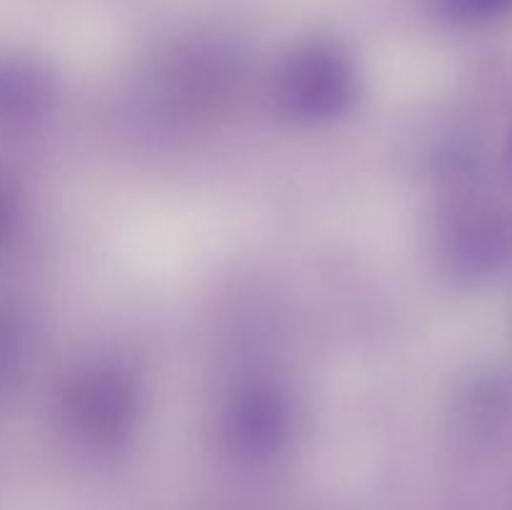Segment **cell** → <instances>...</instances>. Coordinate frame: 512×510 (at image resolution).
Listing matches in <instances>:
<instances>
[{"mask_svg":"<svg viewBox=\"0 0 512 510\" xmlns=\"http://www.w3.org/2000/svg\"><path fill=\"white\" fill-rule=\"evenodd\" d=\"M510 153H512V143H510Z\"/></svg>","mask_w":512,"mask_h":510,"instance_id":"obj_1","label":"cell"}]
</instances>
